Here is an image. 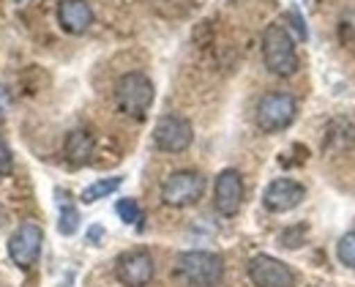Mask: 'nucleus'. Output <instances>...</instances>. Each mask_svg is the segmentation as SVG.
Listing matches in <instances>:
<instances>
[{
  "instance_id": "2",
  "label": "nucleus",
  "mask_w": 355,
  "mask_h": 287,
  "mask_svg": "<svg viewBox=\"0 0 355 287\" xmlns=\"http://www.w3.org/2000/svg\"><path fill=\"white\" fill-rule=\"evenodd\" d=\"M153 98H156V88H153L150 77H145L142 71L123 74L118 80V85H115V104H118V110L123 115H129V118H137V121L145 118V112L150 110Z\"/></svg>"
},
{
  "instance_id": "18",
  "label": "nucleus",
  "mask_w": 355,
  "mask_h": 287,
  "mask_svg": "<svg viewBox=\"0 0 355 287\" xmlns=\"http://www.w3.org/2000/svg\"><path fill=\"white\" fill-rule=\"evenodd\" d=\"M14 167V156H11V148L6 145V140L0 137V175H8Z\"/></svg>"
},
{
  "instance_id": "21",
  "label": "nucleus",
  "mask_w": 355,
  "mask_h": 287,
  "mask_svg": "<svg viewBox=\"0 0 355 287\" xmlns=\"http://www.w3.org/2000/svg\"><path fill=\"white\" fill-rule=\"evenodd\" d=\"M101 233H104V230H101V227H98V225H96V227H90V241L101 238Z\"/></svg>"
},
{
  "instance_id": "7",
  "label": "nucleus",
  "mask_w": 355,
  "mask_h": 287,
  "mask_svg": "<svg viewBox=\"0 0 355 287\" xmlns=\"http://www.w3.org/2000/svg\"><path fill=\"white\" fill-rule=\"evenodd\" d=\"M153 143L164 153H183L189 145L194 143V129L180 115H164L153 126Z\"/></svg>"
},
{
  "instance_id": "22",
  "label": "nucleus",
  "mask_w": 355,
  "mask_h": 287,
  "mask_svg": "<svg viewBox=\"0 0 355 287\" xmlns=\"http://www.w3.org/2000/svg\"><path fill=\"white\" fill-rule=\"evenodd\" d=\"M14 3H22V0H14Z\"/></svg>"
},
{
  "instance_id": "10",
  "label": "nucleus",
  "mask_w": 355,
  "mask_h": 287,
  "mask_svg": "<svg viewBox=\"0 0 355 287\" xmlns=\"http://www.w3.org/2000/svg\"><path fill=\"white\" fill-rule=\"evenodd\" d=\"M243 175L235 170V167H227L219 173L216 178V186H214V208L222 214V216H235L243 205Z\"/></svg>"
},
{
  "instance_id": "14",
  "label": "nucleus",
  "mask_w": 355,
  "mask_h": 287,
  "mask_svg": "<svg viewBox=\"0 0 355 287\" xmlns=\"http://www.w3.org/2000/svg\"><path fill=\"white\" fill-rule=\"evenodd\" d=\"M55 197H58V230L60 236H74L80 230V211L71 202L69 191L55 189Z\"/></svg>"
},
{
  "instance_id": "20",
  "label": "nucleus",
  "mask_w": 355,
  "mask_h": 287,
  "mask_svg": "<svg viewBox=\"0 0 355 287\" xmlns=\"http://www.w3.org/2000/svg\"><path fill=\"white\" fill-rule=\"evenodd\" d=\"M290 19L295 22V28H298V36H301V39H306L309 33H306V25H304V19L298 17V11H290Z\"/></svg>"
},
{
  "instance_id": "17",
  "label": "nucleus",
  "mask_w": 355,
  "mask_h": 287,
  "mask_svg": "<svg viewBox=\"0 0 355 287\" xmlns=\"http://www.w3.org/2000/svg\"><path fill=\"white\" fill-rule=\"evenodd\" d=\"M336 257H339V263L345 268H353L355 271V230L345 233L339 238V243H336Z\"/></svg>"
},
{
  "instance_id": "11",
  "label": "nucleus",
  "mask_w": 355,
  "mask_h": 287,
  "mask_svg": "<svg viewBox=\"0 0 355 287\" xmlns=\"http://www.w3.org/2000/svg\"><path fill=\"white\" fill-rule=\"evenodd\" d=\"M306 197L304 184L293 181V178H276L266 186L263 194V205H266L270 214H287L293 208H298Z\"/></svg>"
},
{
  "instance_id": "8",
  "label": "nucleus",
  "mask_w": 355,
  "mask_h": 287,
  "mask_svg": "<svg viewBox=\"0 0 355 287\" xmlns=\"http://www.w3.org/2000/svg\"><path fill=\"white\" fill-rule=\"evenodd\" d=\"M42 243H44L42 227L36 222H22L8 238V257L14 260V266L31 268L42 254Z\"/></svg>"
},
{
  "instance_id": "1",
  "label": "nucleus",
  "mask_w": 355,
  "mask_h": 287,
  "mask_svg": "<svg viewBox=\"0 0 355 287\" xmlns=\"http://www.w3.org/2000/svg\"><path fill=\"white\" fill-rule=\"evenodd\" d=\"M263 60L266 69L276 77H293L298 71L295 42L284 25H268L263 33Z\"/></svg>"
},
{
  "instance_id": "19",
  "label": "nucleus",
  "mask_w": 355,
  "mask_h": 287,
  "mask_svg": "<svg viewBox=\"0 0 355 287\" xmlns=\"http://www.w3.org/2000/svg\"><path fill=\"white\" fill-rule=\"evenodd\" d=\"M8 107H11V98H8V91L0 85V121L6 118V112H8Z\"/></svg>"
},
{
  "instance_id": "4",
  "label": "nucleus",
  "mask_w": 355,
  "mask_h": 287,
  "mask_svg": "<svg viewBox=\"0 0 355 287\" xmlns=\"http://www.w3.org/2000/svg\"><path fill=\"white\" fill-rule=\"evenodd\" d=\"M295 115H298V101L290 94L273 91V94H266L257 101L254 121H257L260 132L276 134V132H284L287 126H293Z\"/></svg>"
},
{
  "instance_id": "13",
  "label": "nucleus",
  "mask_w": 355,
  "mask_h": 287,
  "mask_svg": "<svg viewBox=\"0 0 355 287\" xmlns=\"http://www.w3.org/2000/svg\"><path fill=\"white\" fill-rule=\"evenodd\" d=\"M93 148H96V140H93L90 132H85V129L69 132V137H66V156H69L71 164L83 167L90 156H93Z\"/></svg>"
},
{
  "instance_id": "16",
  "label": "nucleus",
  "mask_w": 355,
  "mask_h": 287,
  "mask_svg": "<svg viewBox=\"0 0 355 287\" xmlns=\"http://www.w3.org/2000/svg\"><path fill=\"white\" fill-rule=\"evenodd\" d=\"M115 214H118L121 222H126V225H139V222H142V208H139V202L132 200V197L118 200V202H115Z\"/></svg>"
},
{
  "instance_id": "3",
  "label": "nucleus",
  "mask_w": 355,
  "mask_h": 287,
  "mask_svg": "<svg viewBox=\"0 0 355 287\" xmlns=\"http://www.w3.org/2000/svg\"><path fill=\"white\" fill-rule=\"evenodd\" d=\"M178 274L194 287H216L224 279V260L216 252H183L178 257Z\"/></svg>"
},
{
  "instance_id": "15",
  "label": "nucleus",
  "mask_w": 355,
  "mask_h": 287,
  "mask_svg": "<svg viewBox=\"0 0 355 287\" xmlns=\"http://www.w3.org/2000/svg\"><path fill=\"white\" fill-rule=\"evenodd\" d=\"M121 184H123V178L121 175H110V178H98V181H93L90 186L83 189V202L85 205H93V202H98V200H104V197H110V194H115V191L121 189Z\"/></svg>"
},
{
  "instance_id": "6",
  "label": "nucleus",
  "mask_w": 355,
  "mask_h": 287,
  "mask_svg": "<svg viewBox=\"0 0 355 287\" xmlns=\"http://www.w3.org/2000/svg\"><path fill=\"white\" fill-rule=\"evenodd\" d=\"M153 274H156V266L148 249L123 252L115 260V277L123 287H148L153 282Z\"/></svg>"
},
{
  "instance_id": "5",
  "label": "nucleus",
  "mask_w": 355,
  "mask_h": 287,
  "mask_svg": "<svg viewBox=\"0 0 355 287\" xmlns=\"http://www.w3.org/2000/svg\"><path fill=\"white\" fill-rule=\"evenodd\" d=\"M205 178L197 170H175L162 184V200L170 208H189L202 200Z\"/></svg>"
},
{
  "instance_id": "9",
  "label": "nucleus",
  "mask_w": 355,
  "mask_h": 287,
  "mask_svg": "<svg viewBox=\"0 0 355 287\" xmlns=\"http://www.w3.org/2000/svg\"><path fill=\"white\" fill-rule=\"evenodd\" d=\"M249 279L254 287H295L293 268L270 254H254L249 260Z\"/></svg>"
},
{
  "instance_id": "12",
  "label": "nucleus",
  "mask_w": 355,
  "mask_h": 287,
  "mask_svg": "<svg viewBox=\"0 0 355 287\" xmlns=\"http://www.w3.org/2000/svg\"><path fill=\"white\" fill-rule=\"evenodd\" d=\"M58 22L66 33H85L93 25V8L88 0H60L58 6Z\"/></svg>"
}]
</instances>
